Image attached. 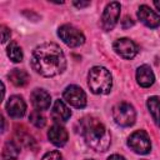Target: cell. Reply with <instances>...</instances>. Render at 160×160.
Masks as SVG:
<instances>
[{
    "label": "cell",
    "instance_id": "1",
    "mask_svg": "<svg viewBox=\"0 0 160 160\" xmlns=\"http://www.w3.org/2000/svg\"><path fill=\"white\" fill-rule=\"evenodd\" d=\"M32 69L46 78L60 75L66 69V59L59 45L54 42H45L36 46L31 54Z\"/></svg>",
    "mask_w": 160,
    "mask_h": 160
},
{
    "label": "cell",
    "instance_id": "2",
    "mask_svg": "<svg viewBox=\"0 0 160 160\" xmlns=\"http://www.w3.org/2000/svg\"><path fill=\"white\" fill-rule=\"evenodd\" d=\"M80 134L88 146L95 151H106L110 146V134L96 118L88 116L80 121Z\"/></svg>",
    "mask_w": 160,
    "mask_h": 160
},
{
    "label": "cell",
    "instance_id": "3",
    "mask_svg": "<svg viewBox=\"0 0 160 160\" xmlns=\"http://www.w3.org/2000/svg\"><path fill=\"white\" fill-rule=\"evenodd\" d=\"M88 85L91 92L96 95H105L110 92L112 86V78L108 69L102 66H94L88 74Z\"/></svg>",
    "mask_w": 160,
    "mask_h": 160
},
{
    "label": "cell",
    "instance_id": "4",
    "mask_svg": "<svg viewBox=\"0 0 160 160\" xmlns=\"http://www.w3.org/2000/svg\"><path fill=\"white\" fill-rule=\"evenodd\" d=\"M112 119L118 125L122 128H128L135 124L136 111L131 104L119 102L112 108Z\"/></svg>",
    "mask_w": 160,
    "mask_h": 160
},
{
    "label": "cell",
    "instance_id": "5",
    "mask_svg": "<svg viewBox=\"0 0 160 160\" xmlns=\"http://www.w3.org/2000/svg\"><path fill=\"white\" fill-rule=\"evenodd\" d=\"M128 145L129 148L140 155H145L149 154L151 150V141H150V136L145 130H136L134 131L129 139H128Z\"/></svg>",
    "mask_w": 160,
    "mask_h": 160
},
{
    "label": "cell",
    "instance_id": "6",
    "mask_svg": "<svg viewBox=\"0 0 160 160\" xmlns=\"http://www.w3.org/2000/svg\"><path fill=\"white\" fill-rule=\"evenodd\" d=\"M58 35L59 38L66 44L69 48H78L85 42V36L84 34L75 26L65 24L58 29Z\"/></svg>",
    "mask_w": 160,
    "mask_h": 160
},
{
    "label": "cell",
    "instance_id": "7",
    "mask_svg": "<svg viewBox=\"0 0 160 160\" xmlns=\"http://www.w3.org/2000/svg\"><path fill=\"white\" fill-rule=\"evenodd\" d=\"M120 9L121 6L118 1H111L105 6V10L101 16V26L104 30L109 31L114 29L120 16Z\"/></svg>",
    "mask_w": 160,
    "mask_h": 160
},
{
    "label": "cell",
    "instance_id": "8",
    "mask_svg": "<svg viewBox=\"0 0 160 160\" xmlns=\"http://www.w3.org/2000/svg\"><path fill=\"white\" fill-rule=\"evenodd\" d=\"M64 100L74 108L81 109L86 105V94L78 85H69L62 92Z\"/></svg>",
    "mask_w": 160,
    "mask_h": 160
},
{
    "label": "cell",
    "instance_id": "9",
    "mask_svg": "<svg viewBox=\"0 0 160 160\" xmlns=\"http://www.w3.org/2000/svg\"><path fill=\"white\" fill-rule=\"evenodd\" d=\"M114 50L118 55H120L124 59H132L138 54L136 44L132 40L128 39V38L118 39L114 42Z\"/></svg>",
    "mask_w": 160,
    "mask_h": 160
},
{
    "label": "cell",
    "instance_id": "10",
    "mask_svg": "<svg viewBox=\"0 0 160 160\" xmlns=\"http://www.w3.org/2000/svg\"><path fill=\"white\" fill-rule=\"evenodd\" d=\"M138 18L139 20L148 28L155 29L160 26V15L151 10L148 5H141L138 9Z\"/></svg>",
    "mask_w": 160,
    "mask_h": 160
},
{
    "label": "cell",
    "instance_id": "11",
    "mask_svg": "<svg viewBox=\"0 0 160 160\" xmlns=\"http://www.w3.org/2000/svg\"><path fill=\"white\" fill-rule=\"evenodd\" d=\"M6 111L11 118H15V119L22 118L26 111V104L24 99L19 95L10 96L6 102Z\"/></svg>",
    "mask_w": 160,
    "mask_h": 160
},
{
    "label": "cell",
    "instance_id": "12",
    "mask_svg": "<svg viewBox=\"0 0 160 160\" xmlns=\"http://www.w3.org/2000/svg\"><path fill=\"white\" fill-rule=\"evenodd\" d=\"M30 100H31L32 106L40 111V110H46L50 108L51 96L44 89H35V90H32V92L30 95Z\"/></svg>",
    "mask_w": 160,
    "mask_h": 160
},
{
    "label": "cell",
    "instance_id": "13",
    "mask_svg": "<svg viewBox=\"0 0 160 160\" xmlns=\"http://www.w3.org/2000/svg\"><path fill=\"white\" fill-rule=\"evenodd\" d=\"M48 138L55 146H64L68 142L69 135H68V131L65 130V128L56 124V125H52L50 128V130L48 131Z\"/></svg>",
    "mask_w": 160,
    "mask_h": 160
},
{
    "label": "cell",
    "instance_id": "14",
    "mask_svg": "<svg viewBox=\"0 0 160 160\" xmlns=\"http://www.w3.org/2000/svg\"><path fill=\"white\" fill-rule=\"evenodd\" d=\"M136 81L141 88H150L155 81V75L149 65H141L136 70Z\"/></svg>",
    "mask_w": 160,
    "mask_h": 160
},
{
    "label": "cell",
    "instance_id": "15",
    "mask_svg": "<svg viewBox=\"0 0 160 160\" xmlns=\"http://www.w3.org/2000/svg\"><path fill=\"white\" fill-rule=\"evenodd\" d=\"M51 116L55 121L65 122L71 116V110L68 108V105L62 100H55L52 109H51Z\"/></svg>",
    "mask_w": 160,
    "mask_h": 160
},
{
    "label": "cell",
    "instance_id": "16",
    "mask_svg": "<svg viewBox=\"0 0 160 160\" xmlns=\"http://www.w3.org/2000/svg\"><path fill=\"white\" fill-rule=\"evenodd\" d=\"M9 79L15 86H25L29 82V74L22 69H12L9 72Z\"/></svg>",
    "mask_w": 160,
    "mask_h": 160
},
{
    "label": "cell",
    "instance_id": "17",
    "mask_svg": "<svg viewBox=\"0 0 160 160\" xmlns=\"http://www.w3.org/2000/svg\"><path fill=\"white\" fill-rule=\"evenodd\" d=\"M20 154V148L12 140H8L2 146V159L4 160H16Z\"/></svg>",
    "mask_w": 160,
    "mask_h": 160
},
{
    "label": "cell",
    "instance_id": "18",
    "mask_svg": "<svg viewBox=\"0 0 160 160\" xmlns=\"http://www.w3.org/2000/svg\"><path fill=\"white\" fill-rule=\"evenodd\" d=\"M148 109L158 126H160V98L158 96H150L148 99Z\"/></svg>",
    "mask_w": 160,
    "mask_h": 160
},
{
    "label": "cell",
    "instance_id": "19",
    "mask_svg": "<svg viewBox=\"0 0 160 160\" xmlns=\"http://www.w3.org/2000/svg\"><path fill=\"white\" fill-rule=\"evenodd\" d=\"M6 54H8L9 59H10L11 61H14V62H20V61L22 60V50H21V48H20L16 42H14V41H11V42L8 45V48H6Z\"/></svg>",
    "mask_w": 160,
    "mask_h": 160
},
{
    "label": "cell",
    "instance_id": "20",
    "mask_svg": "<svg viewBox=\"0 0 160 160\" xmlns=\"http://www.w3.org/2000/svg\"><path fill=\"white\" fill-rule=\"evenodd\" d=\"M29 120H30V122H31L32 125H35L36 128H44L45 124H46L45 116H44L39 110H34V111L30 114Z\"/></svg>",
    "mask_w": 160,
    "mask_h": 160
},
{
    "label": "cell",
    "instance_id": "21",
    "mask_svg": "<svg viewBox=\"0 0 160 160\" xmlns=\"http://www.w3.org/2000/svg\"><path fill=\"white\" fill-rule=\"evenodd\" d=\"M41 160H62V156L59 151H49L42 156Z\"/></svg>",
    "mask_w": 160,
    "mask_h": 160
},
{
    "label": "cell",
    "instance_id": "22",
    "mask_svg": "<svg viewBox=\"0 0 160 160\" xmlns=\"http://www.w3.org/2000/svg\"><path fill=\"white\" fill-rule=\"evenodd\" d=\"M10 30L5 26V25H1V42H6L9 39H10Z\"/></svg>",
    "mask_w": 160,
    "mask_h": 160
},
{
    "label": "cell",
    "instance_id": "23",
    "mask_svg": "<svg viewBox=\"0 0 160 160\" xmlns=\"http://www.w3.org/2000/svg\"><path fill=\"white\" fill-rule=\"evenodd\" d=\"M19 141H21V142H24L26 146H30L31 148V144L34 142V139L30 136V135H28V134H25V135H21V134H19Z\"/></svg>",
    "mask_w": 160,
    "mask_h": 160
},
{
    "label": "cell",
    "instance_id": "24",
    "mask_svg": "<svg viewBox=\"0 0 160 160\" xmlns=\"http://www.w3.org/2000/svg\"><path fill=\"white\" fill-rule=\"evenodd\" d=\"M121 25H122V28H124V29H126V28L132 26V25H134V21L131 20V18L125 16V18H124V20L121 21Z\"/></svg>",
    "mask_w": 160,
    "mask_h": 160
},
{
    "label": "cell",
    "instance_id": "25",
    "mask_svg": "<svg viewBox=\"0 0 160 160\" xmlns=\"http://www.w3.org/2000/svg\"><path fill=\"white\" fill-rule=\"evenodd\" d=\"M108 160H125V158L121 156V155H119V154H114V155H110L108 158Z\"/></svg>",
    "mask_w": 160,
    "mask_h": 160
},
{
    "label": "cell",
    "instance_id": "26",
    "mask_svg": "<svg viewBox=\"0 0 160 160\" xmlns=\"http://www.w3.org/2000/svg\"><path fill=\"white\" fill-rule=\"evenodd\" d=\"M74 5L76 6V8H79V9H81V8H86V6H89L90 5V2L89 1H86V2H74Z\"/></svg>",
    "mask_w": 160,
    "mask_h": 160
},
{
    "label": "cell",
    "instance_id": "27",
    "mask_svg": "<svg viewBox=\"0 0 160 160\" xmlns=\"http://www.w3.org/2000/svg\"><path fill=\"white\" fill-rule=\"evenodd\" d=\"M154 5H155V8L160 11V0H155V1H154Z\"/></svg>",
    "mask_w": 160,
    "mask_h": 160
},
{
    "label": "cell",
    "instance_id": "28",
    "mask_svg": "<svg viewBox=\"0 0 160 160\" xmlns=\"http://www.w3.org/2000/svg\"><path fill=\"white\" fill-rule=\"evenodd\" d=\"M86 160H94V159H86Z\"/></svg>",
    "mask_w": 160,
    "mask_h": 160
}]
</instances>
